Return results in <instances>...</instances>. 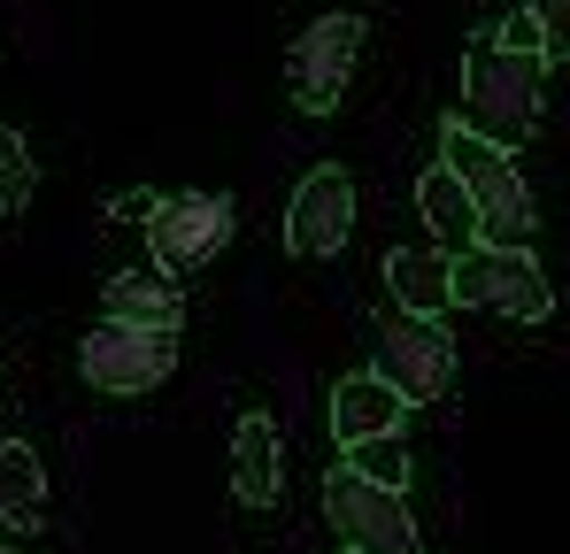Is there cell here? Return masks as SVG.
<instances>
[{
	"label": "cell",
	"instance_id": "obj_6",
	"mask_svg": "<svg viewBox=\"0 0 570 554\" xmlns=\"http://www.w3.org/2000/svg\"><path fill=\"white\" fill-rule=\"evenodd\" d=\"M178 369V332H147V324H116L100 316L94 332L78 339V377L108 393V400H139Z\"/></svg>",
	"mask_w": 570,
	"mask_h": 554
},
{
	"label": "cell",
	"instance_id": "obj_14",
	"mask_svg": "<svg viewBox=\"0 0 570 554\" xmlns=\"http://www.w3.org/2000/svg\"><path fill=\"white\" fill-rule=\"evenodd\" d=\"M416 216L432 224V247H448V255H463L478 239V208H471V192H463V178L448 162H432L416 178Z\"/></svg>",
	"mask_w": 570,
	"mask_h": 554
},
{
	"label": "cell",
	"instance_id": "obj_8",
	"mask_svg": "<svg viewBox=\"0 0 570 554\" xmlns=\"http://www.w3.org/2000/svg\"><path fill=\"white\" fill-rule=\"evenodd\" d=\"M371 369H379L409 408L448 400V393H455V339H448L440 316L393 308V316H379V363H371Z\"/></svg>",
	"mask_w": 570,
	"mask_h": 554
},
{
	"label": "cell",
	"instance_id": "obj_20",
	"mask_svg": "<svg viewBox=\"0 0 570 554\" xmlns=\"http://www.w3.org/2000/svg\"><path fill=\"white\" fill-rule=\"evenodd\" d=\"M147 208H155V192H147V185H131V192H116V216H124V224H147Z\"/></svg>",
	"mask_w": 570,
	"mask_h": 554
},
{
	"label": "cell",
	"instance_id": "obj_5",
	"mask_svg": "<svg viewBox=\"0 0 570 554\" xmlns=\"http://www.w3.org/2000/svg\"><path fill=\"white\" fill-rule=\"evenodd\" d=\"M455 308H485V316H509V324H540L556 308V285L532 263V247H485V239H471L455 255Z\"/></svg>",
	"mask_w": 570,
	"mask_h": 554
},
{
	"label": "cell",
	"instance_id": "obj_7",
	"mask_svg": "<svg viewBox=\"0 0 570 554\" xmlns=\"http://www.w3.org/2000/svg\"><path fill=\"white\" fill-rule=\"evenodd\" d=\"M363 39H371V23L355 8H340V16H316L285 47V92H293L301 116H332L340 108V92H347L355 62H363Z\"/></svg>",
	"mask_w": 570,
	"mask_h": 554
},
{
	"label": "cell",
	"instance_id": "obj_4",
	"mask_svg": "<svg viewBox=\"0 0 570 554\" xmlns=\"http://www.w3.org/2000/svg\"><path fill=\"white\" fill-rule=\"evenodd\" d=\"M239 231V200L232 192H155L147 208V247H155V270L170 277H200Z\"/></svg>",
	"mask_w": 570,
	"mask_h": 554
},
{
	"label": "cell",
	"instance_id": "obj_18",
	"mask_svg": "<svg viewBox=\"0 0 570 554\" xmlns=\"http://www.w3.org/2000/svg\"><path fill=\"white\" fill-rule=\"evenodd\" d=\"M532 23H540V55L570 62V0H532Z\"/></svg>",
	"mask_w": 570,
	"mask_h": 554
},
{
	"label": "cell",
	"instance_id": "obj_16",
	"mask_svg": "<svg viewBox=\"0 0 570 554\" xmlns=\"http://www.w3.org/2000/svg\"><path fill=\"white\" fill-rule=\"evenodd\" d=\"M31 185H39V162H31V139L0 123V216L31 208Z\"/></svg>",
	"mask_w": 570,
	"mask_h": 554
},
{
	"label": "cell",
	"instance_id": "obj_15",
	"mask_svg": "<svg viewBox=\"0 0 570 554\" xmlns=\"http://www.w3.org/2000/svg\"><path fill=\"white\" fill-rule=\"evenodd\" d=\"M0 516H8V532H39V516H47V469L23 439H0Z\"/></svg>",
	"mask_w": 570,
	"mask_h": 554
},
{
	"label": "cell",
	"instance_id": "obj_19",
	"mask_svg": "<svg viewBox=\"0 0 570 554\" xmlns=\"http://www.w3.org/2000/svg\"><path fill=\"white\" fill-rule=\"evenodd\" d=\"M501 39H509V47H524V55H540V23H532V8H517V16L501 23Z\"/></svg>",
	"mask_w": 570,
	"mask_h": 554
},
{
	"label": "cell",
	"instance_id": "obj_1",
	"mask_svg": "<svg viewBox=\"0 0 570 554\" xmlns=\"http://www.w3.org/2000/svg\"><path fill=\"white\" fill-rule=\"evenodd\" d=\"M540 100H548V55H524L501 31H478L463 55V123L485 131L493 147H524L540 131Z\"/></svg>",
	"mask_w": 570,
	"mask_h": 554
},
{
	"label": "cell",
	"instance_id": "obj_10",
	"mask_svg": "<svg viewBox=\"0 0 570 554\" xmlns=\"http://www.w3.org/2000/svg\"><path fill=\"white\" fill-rule=\"evenodd\" d=\"M100 316L147 324V332H186V293L170 270H116L100 285Z\"/></svg>",
	"mask_w": 570,
	"mask_h": 554
},
{
	"label": "cell",
	"instance_id": "obj_12",
	"mask_svg": "<svg viewBox=\"0 0 570 554\" xmlns=\"http://www.w3.org/2000/svg\"><path fill=\"white\" fill-rule=\"evenodd\" d=\"M385 285H393V308L448 316L455 308V255L448 247H393L385 255Z\"/></svg>",
	"mask_w": 570,
	"mask_h": 554
},
{
	"label": "cell",
	"instance_id": "obj_22",
	"mask_svg": "<svg viewBox=\"0 0 570 554\" xmlns=\"http://www.w3.org/2000/svg\"><path fill=\"white\" fill-rule=\"evenodd\" d=\"M0 554H8V547H0Z\"/></svg>",
	"mask_w": 570,
	"mask_h": 554
},
{
	"label": "cell",
	"instance_id": "obj_13",
	"mask_svg": "<svg viewBox=\"0 0 570 554\" xmlns=\"http://www.w3.org/2000/svg\"><path fill=\"white\" fill-rule=\"evenodd\" d=\"M278 485H285L278 424H271V416H239V432H232V493H239L247 508H271Z\"/></svg>",
	"mask_w": 570,
	"mask_h": 554
},
{
	"label": "cell",
	"instance_id": "obj_11",
	"mask_svg": "<svg viewBox=\"0 0 570 554\" xmlns=\"http://www.w3.org/2000/svg\"><path fill=\"white\" fill-rule=\"evenodd\" d=\"M401 416H409V400L385 385L379 369H355V377L332 385V439H340V447H355V439H371V432H401Z\"/></svg>",
	"mask_w": 570,
	"mask_h": 554
},
{
	"label": "cell",
	"instance_id": "obj_21",
	"mask_svg": "<svg viewBox=\"0 0 570 554\" xmlns=\"http://www.w3.org/2000/svg\"><path fill=\"white\" fill-rule=\"evenodd\" d=\"M340 554H363V547H340Z\"/></svg>",
	"mask_w": 570,
	"mask_h": 554
},
{
	"label": "cell",
	"instance_id": "obj_9",
	"mask_svg": "<svg viewBox=\"0 0 570 554\" xmlns=\"http://www.w3.org/2000/svg\"><path fill=\"white\" fill-rule=\"evenodd\" d=\"M347 239H355V178L340 162H316L285 200V247L301 263H332Z\"/></svg>",
	"mask_w": 570,
	"mask_h": 554
},
{
	"label": "cell",
	"instance_id": "obj_2",
	"mask_svg": "<svg viewBox=\"0 0 570 554\" xmlns=\"http://www.w3.org/2000/svg\"><path fill=\"white\" fill-rule=\"evenodd\" d=\"M440 162L463 178L485 247H532V224H540V216H532V185L509 162V147H493L463 116H448V123H440Z\"/></svg>",
	"mask_w": 570,
	"mask_h": 554
},
{
	"label": "cell",
	"instance_id": "obj_3",
	"mask_svg": "<svg viewBox=\"0 0 570 554\" xmlns=\"http://www.w3.org/2000/svg\"><path fill=\"white\" fill-rule=\"evenodd\" d=\"M324 516H332L340 547H363V554H424L416 516H409V501H401V485L363 477L355 462H332V469H324Z\"/></svg>",
	"mask_w": 570,
	"mask_h": 554
},
{
	"label": "cell",
	"instance_id": "obj_17",
	"mask_svg": "<svg viewBox=\"0 0 570 554\" xmlns=\"http://www.w3.org/2000/svg\"><path fill=\"white\" fill-rule=\"evenodd\" d=\"M340 455L355 462L363 477H379V485H409V447H401V432H371V439H355V447H340Z\"/></svg>",
	"mask_w": 570,
	"mask_h": 554
}]
</instances>
